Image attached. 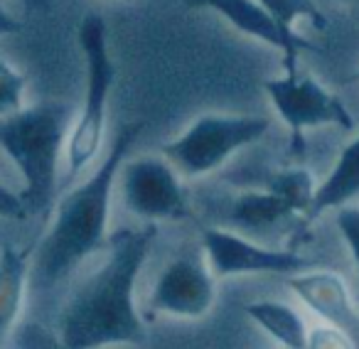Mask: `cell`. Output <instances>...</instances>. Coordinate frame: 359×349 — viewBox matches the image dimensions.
I'll return each instance as SVG.
<instances>
[{"label":"cell","instance_id":"obj_1","mask_svg":"<svg viewBox=\"0 0 359 349\" xmlns=\"http://www.w3.org/2000/svg\"><path fill=\"white\" fill-rule=\"evenodd\" d=\"M155 224L118 229L109 236L104 261L67 298L57 317L65 349L138 347L148 337L135 305V283L155 241Z\"/></svg>","mask_w":359,"mask_h":349},{"label":"cell","instance_id":"obj_2","mask_svg":"<svg viewBox=\"0 0 359 349\" xmlns=\"http://www.w3.org/2000/svg\"><path fill=\"white\" fill-rule=\"evenodd\" d=\"M140 130L143 123L123 125L99 167L86 174L79 185L67 187L65 195L57 200L55 217L32 256L30 280L35 288H55L81 261L106 249L111 236V195L118 185V172L128 160V150L138 140Z\"/></svg>","mask_w":359,"mask_h":349},{"label":"cell","instance_id":"obj_3","mask_svg":"<svg viewBox=\"0 0 359 349\" xmlns=\"http://www.w3.org/2000/svg\"><path fill=\"white\" fill-rule=\"evenodd\" d=\"M74 111L65 101H40L0 116V150L20 172L27 212L45 214L60 192V163L67 150Z\"/></svg>","mask_w":359,"mask_h":349},{"label":"cell","instance_id":"obj_4","mask_svg":"<svg viewBox=\"0 0 359 349\" xmlns=\"http://www.w3.org/2000/svg\"><path fill=\"white\" fill-rule=\"evenodd\" d=\"M79 47L84 55V96L74 116L65 150L62 190L74 185L91 167L106 138V111L116 84V64L109 55V32L99 13L84 15L79 25Z\"/></svg>","mask_w":359,"mask_h":349},{"label":"cell","instance_id":"obj_5","mask_svg":"<svg viewBox=\"0 0 359 349\" xmlns=\"http://www.w3.org/2000/svg\"><path fill=\"white\" fill-rule=\"evenodd\" d=\"M271 128L264 116L202 114L177 138L163 145V155L182 177H205L239 150L259 143Z\"/></svg>","mask_w":359,"mask_h":349},{"label":"cell","instance_id":"obj_6","mask_svg":"<svg viewBox=\"0 0 359 349\" xmlns=\"http://www.w3.org/2000/svg\"><path fill=\"white\" fill-rule=\"evenodd\" d=\"M118 192L126 210L145 224L180 221L190 214L182 174L165 155L126 160L118 172Z\"/></svg>","mask_w":359,"mask_h":349},{"label":"cell","instance_id":"obj_7","mask_svg":"<svg viewBox=\"0 0 359 349\" xmlns=\"http://www.w3.org/2000/svg\"><path fill=\"white\" fill-rule=\"evenodd\" d=\"M217 300V273L212 271L205 249L180 251L155 280L148 308L155 315L200 320L210 315Z\"/></svg>","mask_w":359,"mask_h":349},{"label":"cell","instance_id":"obj_8","mask_svg":"<svg viewBox=\"0 0 359 349\" xmlns=\"http://www.w3.org/2000/svg\"><path fill=\"white\" fill-rule=\"evenodd\" d=\"M276 114L290 128L295 140L310 128L318 125H339L352 128V114L347 106L334 96L327 86L320 84L315 76L300 71H285L283 76H273L264 84Z\"/></svg>","mask_w":359,"mask_h":349},{"label":"cell","instance_id":"obj_9","mask_svg":"<svg viewBox=\"0 0 359 349\" xmlns=\"http://www.w3.org/2000/svg\"><path fill=\"white\" fill-rule=\"evenodd\" d=\"M200 244L205 249L207 259H210V266L217 273V278L254 273L295 275L313 266L295 251L269 249V246H261L259 241L246 239L236 231L215 229V226L202 231Z\"/></svg>","mask_w":359,"mask_h":349},{"label":"cell","instance_id":"obj_10","mask_svg":"<svg viewBox=\"0 0 359 349\" xmlns=\"http://www.w3.org/2000/svg\"><path fill=\"white\" fill-rule=\"evenodd\" d=\"M187 8H202L222 15L234 30L254 37V40L271 45L283 55L285 71H298V57L310 45L303 37H290L276 25V20L256 3V0H185Z\"/></svg>","mask_w":359,"mask_h":349},{"label":"cell","instance_id":"obj_11","mask_svg":"<svg viewBox=\"0 0 359 349\" xmlns=\"http://www.w3.org/2000/svg\"><path fill=\"white\" fill-rule=\"evenodd\" d=\"M288 288L293 290V295L305 308L313 310L325 322L337 324V327L347 329V332L352 327H357L354 298L339 273L323 268L300 271V273L288 278Z\"/></svg>","mask_w":359,"mask_h":349},{"label":"cell","instance_id":"obj_12","mask_svg":"<svg viewBox=\"0 0 359 349\" xmlns=\"http://www.w3.org/2000/svg\"><path fill=\"white\" fill-rule=\"evenodd\" d=\"M32 251L3 246L0 251V347L6 344L25 305L27 283H30Z\"/></svg>","mask_w":359,"mask_h":349},{"label":"cell","instance_id":"obj_13","mask_svg":"<svg viewBox=\"0 0 359 349\" xmlns=\"http://www.w3.org/2000/svg\"><path fill=\"white\" fill-rule=\"evenodd\" d=\"M354 200H359V135L352 143L344 145L334 167L318 185L313 210H310V221L318 219L325 212L352 205Z\"/></svg>","mask_w":359,"mask_h":349},{"label":"cell","instance_id":"obj_14","mask_svg":"<svg viewBox=\"0 0 359 349\" xmlns=\"http://www.w3.org/2000/svg\"><path fill=\"white\" fill-rule=\"evenodd\" d=\"M231 219L236 226L246 231H271L280 224H293V221H305L290 210V205L276 190L266 187L264 192H244L234 200L231 207Z\"/></svg>","mask_w":359,"mask_h":349},{"label":"cell","instance_id":"obj_15","mask_svg":"<svg viewBox=\"0 0 359 349\" xmlns=\"http://www.w3.org/2000/svg\"><path fill=\"white\" fill-rule=\"evenodd\" d=\"M244 313L283 349H308L310 329L305 327V320L298 310L290 305L280 300H254L244 305Z\"/></svg>","mask_w":359,"mask_h":349},{"label":"cell","instance_id":"obj_16","mask_svg":"<svg viewBox=\"0 0 359 349\" xmlns=\"http://www.w3.org/2000/svg\"><path fill=\"white\" fill-rule=\"evenodd\" d=\"M318 185L320 182H315V177L305 167L283 170V172H278L273 180L269 182L271 190L278 192L290 205V210L305 221H310V210H313Z\"/></svg>","mask_w":359,"mask_h":349},{"label":"cell","instance_id":"obj_17","mask_svg":"<svg viewBox=\"0 0 359 349\" xmlns=\"http://www.w3.org/2000/svg\"><path fill=\"white\" fill-rule=\"evenodd\" d=\"M266 13L276 20V25L290 37H300L295 32L300 20H310L318 27H325V15L315 0H256Z\"/></svg>","mask_w":359,"mask_h":349},{"label":"cell","instance_id":"obj_18","mask_svg":"<svg viewBox=\"0 0 359 349\" xmlns=\"http://www.w3.org/2000/svg\"><path fill=\"white\" fill-rule=\"evenodd\" d=\"M27 81L15 64L0 57V116H11L25 106Z\"/></svg>","mask_w":359,"mask_h":349},{"label":"cell","instance_id":"obj_19","mask_svg":"<svg viewBox=\"0 0 359 349\" xmlns=\"http://www.w3.org/2000/svg\"><path fill=\"white\" fill-rule=\"evenodd\" d=\"M308 349H357L352 334L337 324H318L308 334Z\"/></svg>","mask_w":359,"mask_h":349},{"label":"cell","instance_id":"obj_20","mask_svg":"<svg viewBox=\"0 0 359 349\" xmlns=\"http://www.w3.org/2000/svg\"><path fill=\"white\" fill-rule=\"evenodd\" d=\"M18 349H65L60 334L42 324H22L15 337Z\"/></svg>","mask_w":359,"mask_h":349},{"label":"cell","instance_id":"obj_21","mask_svg":"<svg viewBox=\"0 0 359 349\" xmlns=\"http://www.w3.org/2000/svg\"><path fill=\"white\" fill-rule=\"evenodd\" d=\"M334 212H337V229H339V234H342L344 244H347L349 254H352L354 268H357V275H359V207L344 205Z\"/></svg>","mask_w":359,"mask_h":349},{"label":"cell","instance_id":"obj_22","mask_svg":"<svg viewBox=\"0 0 359 349\" xmlns=\"http://www.w3.org/2000/svg\"><path fill=\"white\" fill-rule=\"evenodd\" d=\"M30 217L25 202H22L20 192L11 190L6 182L0 180V219H15V221H25Z\"/></svg>","mask_w":359,"mask_h":349},{"label":"cell","instance_id":"obj_23","mask_svg":"<svg viewBox=\"0 0 359 349\" xmlns=\"http://www.w3.org/2000/svg\"><path fill=\"white\" fill-rule=\"evenodd\" d=\"M20 30H22V22L0 3V37L15 35V32H20Z\"/></svg>","mask_w":359,"mask_h":349},{"label":"cell","instance_id":"obj_24","mask_svg":"<svg viewBox=\"0 0 359 349\" xmlns=\"http://www.w3.org/2000/svg\"><path fill=\"white\" fill-rule=\"evenodd\" d=\"M357 303H359V298H357Z\"/></svg>","mask_w":359,"mask_h":349},{"label":"cell","instance_id":"obj_25","mask_svg":"<svg viewBox=\"0 0 359 349\" xmlns=\"http://www.w3.org/2000/svg\"><path fill=\"white\" fill-rule=\"evenodd\" d=\"M357 76H359V74H357Z\"/></svg>","mask_w":359,"mask_h":349}]
</instances>
